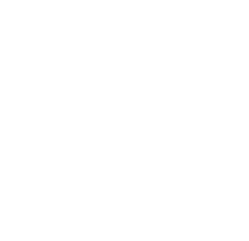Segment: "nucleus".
Listing matches in <instances>:
<instances>
[]
</instances>
